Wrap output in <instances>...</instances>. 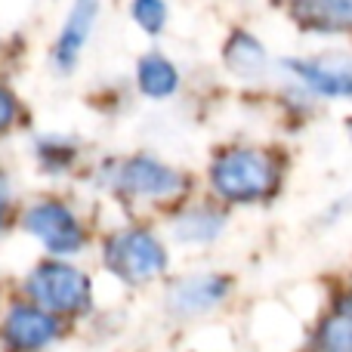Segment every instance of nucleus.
<instances>
[{
    "label": "nucleus",
    "instance_id": "nucleus-1",
    "mask_svg": "<svg viewBox=\"0 0 352 352\" xmlns=\"http://www.w3.org/2000/svg\"><path fill=\"white\" fill-rule=\"evenodd\" d=\"M281 158L272 148L232 146L213 158L210 186L223 201L232 204H256L272 198L281 188Z\"/></svg>",
    "mask_w": 352,
    "mask_h": 352
},
{
    "label": "nucleus",
    "instance_id": "nucleus-2",
    "mask_svg": "<svg viewBox=\"0 0 352 352\" xmlns=\"http://www.w3.org/2000/svg\"><path fill=\"white\" fill-rule=\"evenodd\" d=\"M105 266L127 285H146L167 269V250L152 232L127 229L105 244Z\"/></svg>",
    "mask_w": 352,
    "mask_h": 352
},
{
    "label": "nucleus",
    "instance_id": "nucleus-3",
    "mask_svg": "<svg viewBox=\"0 0 352 352\" xmlns=\"http://www.w3.org/2000/svg\"><path fill=\"white\" fill-rule=\"evenodd\" d=\"M28 294L47 312H80L90 306V278L68 263H41L28 275Z\"/></svg>",
    "mask_w": 352,
    "mask_h": 352
},
{
    "label": "nucleus",
    "instance_id": "nucleus-4",
    "mask_svg": "<svg viewBox=\"0 0 352 352\" xmlns=\"http://www.w3.org/2000/svg\"><path fill=\"white\" fill-rule=\"evenodd\" d=\"M25 229L50 250V254H74L84 248V229L78 217L59 201H41L25 213Z\"/></svg>",
    "mask_w": 352,
    "mask_h": 352
},
{
    "label": "nucleus",
    "instance_id": "nucleus-5",
    "mask_svg": "<svg viewBox=\"0 0 352 352\" xmlns=\"http://www.w3.org/2000/svg\"><path fill=\"white\" fill-rule=\"evenodd\" d=\"M118 188L133 198H152V201H161V198H176V195L186 188V176L173 167L161 164L155 158H130L121 164L118 170Z\"/></svg>",
    "mask_w": 352,
    "mask_h": 352
},
{
    "label": "nucleus",
    "instance_id": "nucleus-6",
    "mask_svg": "<svg viewBox=\"0 0 352 352\" xmlns=\"http://www.w3.org/2000/svg\"><path fill=\"white\" fill-rule=\"evenodd\" d=\"M56 334H59V322L47 309H37V306H16L3 322L6 343L19 352L43 349L47 343L56 340Z\"/></svg>",
    "mask_w": 352,
    "mask_h": 352
},
{
    "label": "nucleus",
    "instance_id": "nucleus-7",
    "mask_svg": "<svg viewBox=\"0 0 352 352\" xmlns=\"http://www.w3.org/2000/svg\"><path fill=\"white\" fill-rule=\"evenodd\" d=\"M291 74H297L312 93L328 99H352V62L340 59H287Z\"/></svg>",
    "mask_w": 352,
    "mask_h": 352
},
{
    "label": "nucleus",
    "instance_id": "nucleus-8",
    "mask_svg": "<svg viewBox=\"0 0 352 352\" xmlns=\"http://www.w3.org/2000/svg\"><path fill=\"white\" fill-rule=\"evenodd\" d=\"M232 281L226 275H192L182 278L170 294V306L179 316H201L210 312L229 297Z\"/></svg>",
    "mask_w": 352,
    "mask_h": 352
},
{
    "label": "nucleus",
    "instance_id": "nucleus-9",
    "mask_svg": "<svg viewBox=\"0 0 352 352\" xmlns=\"http://www.w3.org/2000/svg\"><path fill=\"white\" fill-rule=\"evenodd\" d=\"M96 12H99V0H74L72 12H68V22L59 34V43H56V53H53L56 65L62 72H68L78 62L80 50H84L87 37H90L93 22H96Z\"/></svg>",
    "mask_w": 352,
    "mask_h": 352
},
{
    "label": "nucleus",
    "instance_id": "nucleus-10",
    "mask_svg": "<svg viewBox=\"0 0 352 352\" xmlns=\"http://www.w3.org/2000/svg\"><path fill=\"white\" fill-rule=\"evenodd\" d=\"M291 16L316 31H349L352 0H287Z\"/></svg>",
    "mask_w": 352,
    "mask_h": 352
},
{
    "label": "nucleus",
    "instance_id": "nucleus-11",
    "mask_svg": "<svg viewBox=\"0 0 352 352\" xmlns=\"http://www.w3.org/2000/svg\"><path fill=\"white\" fill-rule=\"evenodd\" d=\"M136 78H140V90L152 99H167L179 84V74H176L173 62H167L164 56L148 53L140 59L136 68Z\"/></svg>",
    "mask_w": 352,
    "mask_h": 352
},
{
    "label": "nucleus",
    "instance_id": "nucleus-12",
    "mask_svg": "<svg viewBox=\"0 0 352 352\" xmlns=\"http://www.w3.org/2000/svg\"><path fill=\"white\" fill-rule=\"evenodd\" d=\"M226 65L235 74H260L266 68V50L248 31H235L226 43Z\"/></svg>",
    "mask_w": 352,
    "mask_h": 352
},
{
    "label": "nucleus",
    "instance_id": "nucleus-13",
    "mask_svg": "<svg viewBox=\"0 0 352 352\" xmlns=\"http://www.w3.org/2000/svg\"><path fill=\"white\" fill-rule=\"evenodd\" d=\"M318 352H352V312L337 303L318 324Z\"/></svg>",
    "mask_w": 352,
    "mask_h": 352
},
{
    "label": "nucleus",
    "instance_id": "nucleus-14",
    "mask_svg": "<svg viewBox=\"0 0 352 352\" xmlns=\"http://www.w3.org/2000/svg\"><path fill=\"white\" fill-rule=\"evenodd\" d=\"M223 229V217L217 210H207V207H198V210H188L186 217H179L176 223V238L179 241H195V244H204L213 241Z\"/></svg>",
    "mask_w": 352,
    "mask_h": 352
},
{
    "label": "nucleus",
    "instance_id": "nucleus-15",
    "mask_svg": "<svg viewBox=\"0 0 352 352\" xmlns=\"http://www.w3.org/2000/svg\"><path fill=\"white\" fill-rule=\"evenodd\" d=\"M133 19L140 22L142 31L158 34L167 22V6L164 0H133Z\"/></svg>",
    "mask_w": 352,
    "mask_h": 352
},
{
    "label": "nucleus",
    "instance_id": "nucleus-16",
    "mask_svg": "<svg viewBox=\"0 0 352 352\" xmlns=\"http://www.w3.org/2000/svg\"><path fill=\"white\" fill-rule=\"evenodd\" d=\"M41 158H43V164H47L50 170H62V167L74 158V152L68 146L59 148V142H41Z\"/></svg>",
    "mask_w": 352,
    "mask_h": 352
},
{
    "label": "nucleus",
    "instance_id": "nucleus-17",
    "mask_svg": "<svg viewBox=\"0 0 352 352\" xmlns=\"http://www.w3.org/2000/svg\"><path fill=\"white\" fill-rule=\"evenodd\" d=\"M16 115H19L16 96H12L10 90H3V87H0V133H3V130H10L12 124H16Z\"/></svg>",
    "mask_w": 352,
    "mask_h": 352
},
{
    "label": "nucleus",
    "instance_id": "nucleus-18",
    "mask_svg": "<svg viewBox=\"0 0 352 352\" xmlns=\"http://www.w3.org/2000/svg\"><path fill=\"white\" fill-rule=\"evenodd\" d=\"M6 204H10V186H6V176L0 173V226H3L6 217Z\"/></svg>",
    "mask_w": 352,
    "mask_h": 352
},
{
    "label": "nucleus",
    "instance_id": "nucleus-19",
    "mask_svg": "<svg viewBox=\"0 0 352 352\" xmlns=\"http://www.w3.org/2000/svg\"><path fill=\"white\" fill-rule=\"evenodd\" d=\"M340 306H346V309L352 312V287H349V294H346V297H343V300H340Z\"/></svg>",
    "mask_w": 352,
    "mask_h": 352
},
{
    "label": "nucleus",
    "instance_id": "nucleus-20",
    "mask_svg": "<svg viewBox=\"0 0 352 352\" xmlns=\"http://www.w3.org/2000/svg\"><path fill=\"white\" fill-rule=\"evenodd\" d=\"M346 127H349V136H352V118H349V124H346Z\"/></svg>",
    "mask_w": 352,
    "mask_h": 352
}]
</instances>
